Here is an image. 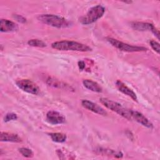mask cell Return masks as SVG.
<instances>
[{
  "label": "cell",
  "instance_id": "cell-1",
  "mask_svg": "<svg viewBox=\"0 0 160 160\" xmlns=\"http://www.w3.org/2000/svg\"><path fill=\"white\" fill-rule=\"evenodd\" d=\"M51 47L53 49L59 51H73L79 52H89L92 51L91 48L86 44L68 40L55 41L51 44Z\"/></svg>",
  "mask_w": 160,
  "mask_h": 160
},
{
  "label": "cell",
  "instance_id": "cell-2",
  "mask_svg": "<svg viewBox=\"0 0 160 160\" xmlns=\"http://www.w3.org/2000/svg\"><path fill=\"white\" fill-rule=\"evenodd\" d=\"M38 19L45 24L56 28H67L72 25V22L67 19L51 14H40L38 16Z\"/></svg>",
  "mask_w": 160,
  "mask_h": 160
},
{
  "label": "cell",
  "instance_id": "cell-3",
  "mask_svg": "<svg viewBox=\"0 0 160 160\" xmlns=\"http://www.w3.org/2000/svg\"><path fill=\"white\" fill-rule=\"evenodd\" d=\"M105 12V8L101 5H96L89 9L88 12L79 18V22L83 25L94 23L100 19Z\"/></svg>",
  "mask_w": 160,
  "mask_h": 160
},
{
  "label": "cell",
  "instance_id": "cell-4",
  "mask_svg": "<svg viewBox=\"0 0 160 160\" xmlns=\"http://www.w3.org/2000/svg\"><path fill=\"white\" fill-rule=\"evenodd\" d=\"M100 102L104 105L106 108L115 112L121 116L122 117L131 120V117L129 112V109L125 108L121 104L116 102L113 100L109 99L106 98H101L99 99Z\"/></svg>",
  "mask_w": 160,
  "mask_h": 160
},
{
  "label": "cell",
  "instance_id": "cell-5",
  "mask_svg": "<svg viewBox=\"0 0 160 160\" xmlns=\"http://www.w3.org/2000/svg\"><path fill=\"white\" fill-rule=\"evenodd\" d=\"M106 40L110 43L112 46L117 48L118 49L124 51V52H141L147 51V48L143 46H133L127 43H124L121 42L116 39L112 38H106Z\"/></svg>",
  "mask_w": 160,
  "mask_h": 160
},
{
  "label": "cell",
  "instance_id": "cell-6",
  "mask_svg": "<svg viewBox=\"0 0 160 160\" xmlns=\"http://www.w3.org/2000/svg\"><path fill=\"white\" fill-rule=\"evenodd\" d=\"M16 86L22 90L23 91L34 94L38 95L40 92L39 86L32 81L28 79H20L16 81Z\"/></svg>",
  "mask_w": 160,
  "mask_h": 160
},
{
  "label": "cell",
  "instance_id": "cell-7",
  "mask_svg": "<svg viewBox=\"0 0 160 160\" xmlns=\"http://www.w3.org/2000/svg\"><path fill=\"white\" fill-rule=\"evenodd\" d=\"M131 26L132 29L140 31H151L156 37L159 39V32L158 29L151 23L149 22H138L134 21L131 23Z\"/></svg>",
  "mask_w": 160,
  "mask_h": 160
},
{
  "label": "cell",
  "instance_id": "cell-8",
  "mask_svg": "<svg viewBox=\"0 0 160 160\" xmlns=\"http://www.w3.org/2000/svg\"><path fill=\"white\" fill-rule=\"evenodd\" d=\"M129 112L132 119H134L136 121L148 128L151 129L153 128V124L152 122L141 112L132 109H129Z\"/></svg>",
  "mask_w": 160,
  "mask_h": 160
},
{
  "label": "cell",
  "instance_id": "cell-9",
  "mask_svg": "<svg viewBox=\"0 0 160 160\" xmlns=\"http://www.w3.org/2000/svg\"><path fill=\"white\" fill-rule=\"evenodd\" d=\"M47 121L54 125L61 124L66 122L65 117L56 111H49L46 114Z\"/></svg>",
  "mask_w": 160,
  "mask_h": 160
},
{
  "label": "cell",
  "instance_id": "cell-10",
  "mask_svg": "<svg viewBox=\"0 0 160 160\" xmlns=\"http://www.w3.org/2000/svg\"><path fill=\"white\" fill-rule=\"evenodd\" d=\"M81 105L85 108L90 111L96 113L102 116H106L108 114L107 112L98 104L90 101L87 99H83L81 101Z\"/></svg>",
  "mask_w": 160,
  "mask_h": 160
},
{
  "label": "cell",
  "instance_id": "cell-11",
  "mask_svg": "<svg viewBox=\"0 0 160 160\" xmlns=\"http://www.w3.org/2000/svg\"><path fill=\"white\" fill-rule=\"evenodd\" d=\"M18 26L16 23L6 19H1L0 21V31L2 32H11L16 31Z\"/></svg>",
  "mask_w": 160,
  "mask_h": 160
},
{
  "label": "cell",
  "instance_id": "cell-12",
  "mask_svg": "<svg viewBox=\"0 0 160 160\" xmlns=\"http://www.w3.org/2000/svg\"><path fill=\"white\" fill-rule=\"evenodd\" d=\"M116 86L118 90L122 94L130 97L133 101H137L138 98L136 93L131 89L128 87L123 82L120 80H117L116 81Z\"/></svg>",
  "mask_w": 160,
  "mask_h": 160
},
{
  "label": "cell",
  "instance_id": "cell-13",
  "mask_svg": "<svg viewBox=\"0 0 160 160\" xmlns=\"http://www.w3.org/2000/svg\"><path fill=\"white\" fill-rule=\"evenodd\" d=\"M0 141L2 142H20L22 141V139L16 134L8 132H1Z\"/></svg>",
  "mask_w": 160,
  "mask_h": 160
},
{
  "label": "cell",
  "instance_id": "cell-14",
  "mask_svg": "<svg viewBox=\"0 0 160 160\" xmlns=\"http://www.w3.org/2000/svg\"><path fill=\"white\" fill-rule=\"evenodd\" d=\"M82 84L86 89L91 91L95 92H101L102 91L101 86L98 82L91 79H84L82 81Z\"/></svg>",
  "mask_w": 160,
  "mask_h": 160
},
{
  "label": "cell",
  "instance_id": "cell-15",
  "mask_svg": "<svg viewBox=\"0 0 160 160\" xmlns=\"http://www.w3.org/2000/svg\"><path fill=\"white\" fill-rule=\"evenodd\" d=\"M96 153L99 154H102V155H106V156H112L113 157L117 158H122L123 156V154L120 152V151H117L113 149H106V148H99L96 150Z\"/></svg>",
  "mask_w": 160,
  "mask_h": 160
},
{
  "label": "cell",
  "instance_id": "cell-16",
  "mask_svg": "<svg viewBox=\"0 0 160 160\" xmlns=\"http://www.w3.org/2000/svg\"><path fill=\"white\" fill-rule=\"evenodd\" d=\"M52 141L55 142L62 143L66 141L67 136L65 134L62 132H51L48 134Z\"/></svg>",
  "mask_w": 160,
  "mask_h": 160
},
{
  "label": "cell",
  "instance_id": "cell-17",
  "mask_svg": "<svg viewBox=\"0 0 160 160\" xmlns=\"http://www.w3.org/2000/svg\"><path fill=\"white\" fill-rule=\"evenodd\" d=\"M46 83L51 86H52L54 88H61L62 87L65 86L64 84H62L60 81L51 77H49L46 79Z\"/></svg>",
  "mask_w": 160,
  "mask_h": 160
},
{
  "label": "cell",
  "instance_id": "cell-18",
  "mask_svg": "<svg viewBox=\"0 0 160 160\" xmlns=\"http://www.w3.org/2000/svg\"><path fill=\"white\" fill-rule=\"evenodd\" d=\"M28 45L32 47H38V48H44L46 46V44L42 40L38 39H31L28 41Z\"/></svg>",
  "mask_w": 160,
  "mask_h": 160
},
{
  "label": "cell",
  "instance_id": "cell-19",
  "mask_svg": "<svg viewBox=\"0 0 160 160\" xmlns=\"http://www.w3.org/2000/svg\"><path fill=\"white\" fill-rule=\"evenodd\" d=\"M19 152L21 154V155L25 158H32L34 155L32 151L27 148H20L18 149Z\"/></svg>",
  "mask_w": 160,
  "mask_h": 160
},
{
  "label": "cell",
  "instance_id": "cell-20",
  "mask_svg": "<svg viewBox=\"0 0 160 160\" xmlns=\"http://www.w3.org/2000/svg\"><path fill=\"white\" fill-rule=\"evenodd\" d=\"M18 119V116L13 113V112H9V113H7L4 118V121L7 122H9V121H14V120H16Z\"/></svg>",
  "mask_w": 160,
  "mask_h": 160
},
{
  "label": "cell",
  "instance_id": "cell-21",
  "mask_svg": "<svg viewBox=\"0 0 160 160\" xmlns=\"http://www.w3.org/2000/svg\"><path fill=\"white\" fill-rule=\"evenodd\" d=\"M149 44L151 47L152 48V49L157 53V54H159L160 52V48H159V43L154 40H151L149 41Z\"/></svg>",
  "mask_w": 160,
  "mask_h": 160
},
{
  "label": "cell",
  "instance_id": "cell-22",
  "mask_svg": "<svg viewBox=\"0 0 160 160\" xmlns=\"http://www.w3.org/2000/svg\"><path fill=\"white\" fill-rule=\"evenodd\" d=\"M13 17H14V18L16 21H18L19 22L24 23V22H26V19L24 17H23L22 16H21V15H19V14H14V15H13Z\"/></svg>",
  "mask_w": 160,
  "mask_h": 160
},
{
  "label": "cell",
  "instance_id": "cell-23",
  "mask_svg": "<svg viewBox=\"0 0 160 160\" xmlns=\"http://www.w3.org/2000/svg\"><path fill=\"white\" fill-rule=\"evenodd\" d=\"M78 64L80 70H83L85 68V62L83 61H79Z\"/></svg>",
  "mask_w": 160,
  "mask_h": 160
},
{
  "label": "cell",
  "instance_id": "cell-24",
  "mask_svg": "<svg viewBox=\"0 0 160 160\" xmlns=\"http://www.w3.org/2000/svg\"><path fill=\"white\" fill-rule=\"evenodd\" d=\"M124 2H125V3H131L132 1H124Z\"/></svg>",
  "mask_w": 160,
  "mask_h": 160
}]
</instances>
